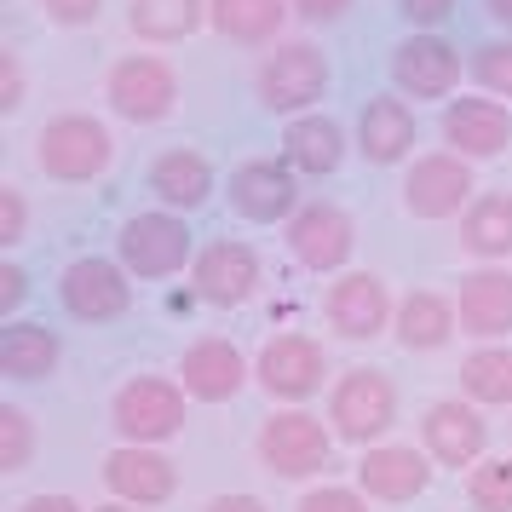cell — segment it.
<instances>
[{
  "label": "cell",
  "instance_id": "6da1fadb",
  "mask_svg": "<svg viewBox=\"0 0 512 512\" xmlns=\"http://www.w3.org/2000/svg\"><path fill=\"white\" fill-rule=\"evenodd\" d=\"M185 386L179 380H162V374H133L127 386L110 403V420H116L121 443H167L185 432Z\"/></svg>",
  "mask_w": 512,
  "mask_h": 512
},
{
  "label": "cell",
  "instance_id": "7a4b0ae2",
  "mask_svg": "<svg viewBox=\"0 0 512 512\" xmlns=\"http://www.w3.org/2000/svg\"><path fill=\"white\" fill-rule=\"evenodd\" d=\"M116 156V139L110 127L93 116H58L35 133V167L47 179H64V185H81V179H98Z\"/></svg>",
  "mask_w": 512,
  "mask_h": 512
},
{
  "label": "cell",
  "instance_id": "3957f363",
  "mask_svg": "<svg viewBox=\"0 0 512 512\" xmlns=\"http://www.w3.org/2000/svg\"><path fill=\"white\" fill-rule=\"evenodd\" d=\"M392 420H397V392L380 369H346L334 380V392H328V426H334V438L369 449L374 438L392 432Z\"/></svg>",
  "mask_w": 512,
  "mask_h": 512
},
{
  "label": "cell",
  "instance_id": "277c9868",
  "mask_svg": "<svg viewBox=\"0 0 512 512\" xmlns=\"http://www.w3.org/2000/svg\"><path fill=\"white\" fill-rule=\"evenodd\" d=\"M334 455V426H323L305 409H282L259 426V466L277 478H311Z\"/></svg>",
  "mask_w": 512,
  "mask_h": 512
},
{
  "label": "cell",
  "instance_id": "5b68a950",
  "mask_svg": "<svg viewBox=\"0 0 512 512\" xmlns=\"http://www.w3.org/2000/svg\"><path fill=\"white\" fill-rule=\"evenodd\" d=\"M104 98H110V110H116L121 121L150 127V121L173 116V104H179V75H173V64H162V58L133 52V58H121L116 70H110Z\"/></svg>",
  "mask_w": 512,
  "mask_h": 512
},
{
  "label": "cell",
  "instance_id": "8992f818",
  "mask_svg": "<svg viewBox=\"0 0 512 512\" xmlns=\"http://www.w3.org/2000/svg\"><path fill=\"white\" fill-rule=\"evenodd\" d=\"M328 93V58L311 41H288L259 64V104L271 116H300Z\"/></svg>",
  "mask_w": 512,
  "mask_h": 512
},
{
  "label": "cell",
  "instance_id": "52a82bcc",
  "mask_svg": "<svg viewBox=\"0 0 512 512\" xmlns=\"http://www.w3.org/2000/svg\"><path fill=\"white\" fill-rule=\"evenodd\" d=\"M116 248L133 277H173V271H185L196 236H190V225L179 213H139V219L121 225Z\"/></svg>",
  "mask_w": 512,
  "mask_h": 512
},
{
  "label": "cell",
  "instance_id": "ba28073f",
  "mask_svg": "<svg viewBox=\"0 0 512 512\" xmlns=\"http://www.w3.org/2000/svg\"><path fill=\"white\" fill-rule=\"evenodd\" d=\"M259 386L277 397V403H305V397L323 392V374H328V357L311 334H271L265 351H259Z\"/></svg>",
  "mask_w": 512,
  "mask_h": 512
},
{
  "label": "cell",
  "instance_id": "9c48e42d",
  "mask_svg": "<svg viewBox=\"0 0 512 512\" xmlns=\"http://www.w3.org/2000/svg\"><path fill=\"white\" fill-rule=\"evenodd\" d=\"M104 484L127 507H162L179 489V466L167 461L162 449H150V443H121V449L104 455Z\"/></svg>",
  "mask_w": 512,
  "mask_h": 512
},
{
  "label": "cell",
  "instance_id": "30bf717a",
  "mask_svg": "<svg viewBox=\"0 0 512 512\" xmlns=\"http://www.w3.org/2000/svg\"><path fill=\"white\" fill-rule=\"evenodd\" d=\"M357 248V225L346 208L334 202H311L288 219V254L300 259L305 271H340Z\"/></svg>",
  "mask_w": 512,
  "mask_h": 512
},
{
  "label": "cell",
  "instance_id": "8fae6325",
  "mask_svg": "<svg viewBox=\"0 0 512 512\" xmlns=\"http://www.w3.org/2000/svg\"><path fill=\"white\" fill-rule=\"evenodd\" d=\"M461 81V52L443 35H409L392 47V87L403 98H449Z\"/></svg>",
  "mask_w": 512,
  "mask_h": 512
},
{
  "label": "cell",
  "instance_id": "7c38bea8",
  "mask_svg": "<svg viewBox=\"0 0 512 512\" xmlns=\"http://www.w3.org/2000/svg\"><path fill=\"white\" fill-rule=\"evenodd\" d=\"M58 294H64V311L75 323H116L133 305L127 265H110V259H75L64 282H58Z\"/></svg>",
  "mask_w": 512,
  "mask_h": 512
},
{
  "label": "cell",
  "instance_id": "4fadbf2b",
  "mask_svg": "<svg viewBox=\"0 0 512 512\" xmlns=\"http://www.w3.org/2000/svg\"><path fill=\"white\" fill-rule=\"evenodd\" d=\"M420 438H426V455L438 466H478L484 461V443H489V426L478 415V403H461V397H438L426 420H420Z\"/></svg>",
  "mask_w": 512,
  "mask_h": 512
},
{
  "label": "cell",
  "instance_id": "5bb4252c",
  "mask_svg": "<svg viewBox=\"0 0 512 512\" xmlns=\"http://www.w3.org/2000/svg\"><path fill=\"white\" fill-rule=\"evenodd\" d=\"M294 202H300V179L288 162H271V156H254L231 173V208L254 225H277V219H294Z\"/></svg>",
  "mask_w": 512,
  "mask_h": 512
},
{
  "label": "cell",
  "instance_id": "9a60e30c",
  "mask_svg": "<svg viewBox=\"0 0 512 512\" xmlns=\"http://www.w3.org/2000/svg\"><path fill=\"white\" fill-rule=\"evenodd\" d=\"M466 202H472V167L455 150L449 156H420L409 167V179H403V208L415 219H449Z\"/></svg>",
  "mask_w": 512,
  "mask_h": 512
},
{
  "label": "cell",
  "instance_id": "2e32d148",
  "mask_svg": "<svg viewBox=\"0 0 512 512\" xmlns=\"http://www.w3.org/2000/svg\"><path fill=\"white\" fill-rule=\"evenodd\" d=\"M392 323H397L392 294H386V282L374 271H351V277H340L328 288V328L340 340H374Z\"/></svg>",
  "mask_w": 512,
  "mask_h": 512
},
{
  "label": "cell",
  "instance_id": "e0dca14e",
  "mask_svg": "<svg viewBox=\"0 0 512 512\" xmlns=\"http://www.w3.org/2000/svg\"><path fill=\"white\" fill-rule=\"evenodd\" d=\"M190 294L208 305H248L259 288V254L248 242H208L202 254H196V271H190Z\"/></svg>",
  "mask_w": 512,
  "mask_h": 512
},
{
  "label": "cell",
  "instance_id": "ac0fdd59",
  "mask_svg": "<svg viewBox=\"0 0 512 512\" xmlns=\"http://www.w3.org/2000/svg\"><path fill=\"white\" fill-rule=\"evenodd\" d=\"M443 139L455 156L466 162H489L512 144V116L495 104V98H449L443 110Z\"/></svg>",
  "mask_w": 512,
  "mask_h": 512
},
{
  "label": "cell",
  "instance_id": "d6986e66",
  "mask_svg": "<svg viewBox=\"0 0 512 512\" xmlns=\"http://www.w3.org/2000/svg\"><path fill=\"white\" fill-rule=\"evenodd\" d=\"M432 484V455H420L409 443H374L357 466V489L369 501H415Z\"/></svg>",
  "mask_w": 512,
  "mask_h": 512
},
{
  "label": "cell",
  "instance_id": "ffe728a7",
  "mask_svg": "<svg viewBox=\"0 0 512 512\" xmlns=\"http://www.w3.org/2000/svg\"><path fill=\"white\" fill-rule=\"evenodd\" d=\"M179 386H185L196 403H231L242 386H248V363L231 340H196L179 363Z\"/></svg>",
  "mask_w": 512,
  "mask_h": 512
},
{
  "label": "cell",
  "instance_id": "44dd1931",
  "mask_svg": "<svg viewBox=\"0 0 512 512\" xmlns=\"http://www.w3.org/2000/svg\"><path fill=\"white\" fill-rule=\"evenodd\" d=\"M461 334H478V340H501L512 334V271L507 265H484L461 277Z\"/></svg>",
  "mask_w": 512,
  "mask_h": 512
},
{
  "label": "cell",
  "instance_id": "7402d4cb",
  "mask_svg": "<svg viewBox=\"0 0 512 512\" xmlns=\"http://www.w3.org/2000/svg\"><path fill=\"white\" fill-rule=\"evenodd\" d=\"M357 150H363V162H374V167L403 162V156L415 150V110L392 93L369 98L363 116H357Z\"/></svg>",
  "mask_w": 512,
  "mask_h": 512
},
{
  "label": "cell",
  "instance_id": "603a6c76",
  "mask_svg": "<svg viewBox=\"0 0 512 512\" xmlns=\"http://www.w3.org/2000/svg\"><path fill=\"white\" fill-rule=\"evenodd\" d=\"M282 162L294 167V173H311V179L334 173V167L346 162V133H340V121L294 116L288 133H282Z\"/></svg>",
  "mask_w": 512,
  "mask_h": 512
},
{
  "label": "cell",
  "instance_id": "cb8c5ba5",
  "mask_svg": "<svg viewBox=\"0 0 512 512\" xmlns=\"http://www.w3.org/2000/svg\"><path fill=\"white\" fill-rule=\"evenodd\" d=\"M392 328H397V346L403 351H443L455 340V328H461V311L443 294H432V288H415L409 300L397 305Z\"/></svg>",
  "mask_w": 512,
  "mask_h": 512
},
{
  "label": "cell",
  "instance_id": "d4e9b609",
  "mask_svg": "<svg viewBox=\"0 0 512 512\" xmlns=\"http://www.w3.org/2000/svg\"><path fill=\"white\" fill-rule=\"evenodd\" d=\"M150 190L162 196V208L196 213L213 196L208 156H196V150H167V156H156V167H150Z\"/></svg>",
  "mask_w": 512,
  "mask_h": 512
},
{
  "label": "cell",
  "instance_id": "484cf974",
  "mask_svg": "<svg viewBox=\"0 0 512 512\" xmlns=\"http://www.w3.org/2000/svg\"><path fill=\"white\" fill-rule=\"evenodd\" d=\"M208 24V0H133L127 6V29L139 35V41H185L196 29Z\"/></svg>",
  "mask_w": 512,
  "mask_h": 512
},
{
  "label": "cell",
  "instance_id": "4316f807",
  "mask_svg": "<svg viewBox=\"0 0 512 512\" xmlns=\"http://www.w3.org/2000/svg\"><path fill=\"white\" fill-rule=\"evenodd\" d=\"M58 369V334L47 323H12L0 334V374L6 380H47Z\"/></svg>",
  "mask_w": 512,
  "mask_h": 512
},
{
  "label": "cell",
  "instance_id": "83f0119b",
  "mask_svg": "<svg viewBox=\"0 0 512 512\" xmlns=\"http://www.w3.org/2000/svg\"><path fill=\"white\" fill-rule=\"evenodd\" d=\"M288 18V0H208V24L225 35V41H271Z\"/></svg>",
  "mask_w": 512,
  "mask_h": 512
},
{
  "label": "cell",
  "instance_id": "f1b7e54d",
  "mask_svg": "<svg viewBox=\"0 0 512 512\" xmlns=\"http://www.w3.org/2000/svg\"><path fill=\"white\" fill-rule=\"evenodd\" d=\"M461 242L478 259H507L512 254V196H501V190L478 196L461 219Z\"/></svg>",
  "mask_w": 512,
  "mask_h": 512
},
{
  "label": "cell",
  "instance_id": "f546056e",
  "mask_svg": "<svg viewBox=\"0 0 512 512\" xmlns=\"http://www.w3.org/2000/svg\"><path fill=\"white\" fill-rule=\"evenodd\" d=\"M461 386L472 403H484V409H507L512 403V351L507 346H484L472 351L461 363Z\"/></svg>",
  "mask_w": 512,
  "mask_h": 512
},
{
  "label": "cell",
  "instance_id": "4dcf8cb0",
  "mask_svg": "<svg viewBox=\"0 0 512 512\" xmlns=\"http://www.w3.org/2000/svg\"><path fill=\"white\" fill-rule=\"evenodd\" d=\"M466 501L478 512H512V461L495 455V461H478L466 472Z\"/></svg>",
  "mask_w": 512,
  "mask_h": 512
},
{
  "label": "cell",
  "instance_id": "1f68e13d",
  "mask_svg": "<svg viewBox=\"0 0 512 512\" xmlns=\"http://www.w3.org/2000/svg\"><path fill=\"white\" fill-rule=\"evenodd\" d=\"M29 455H35V426L18 403L0 409V472H24Z\"/></svg>",
  "mask_w": 512,
  "mask_h": 512
},
{
  "label": "cell",
  "instance_id": "d6a6232c",
  "mask_svg": "<svg viewBox=\"0 0 512 512\" xmlns=\"http://www.w3.org/2000/svg\"><path fill=\"white\" fill-rule=\"evenodd\" d=\"M472 81L495 98H512V41H484L472 52Z\"/></svg>",
  "mask_w": 512,
  "mask_h": 512
},
{
  "label": "cell",
  "instance_id": "836d02e7",
  "mask_svg": "<svg viewBox=\"0 0 512 512\" xmlns=\"http://www.w3.org/2000/svg\"><path fill=\"white\" fill-rule=\"evenodd\" d=\"M300 512H369V495H363V489L328 484V489H311L300 501Z\"/></svg>",
  "mask_w": 512,
  "mask_h": 512
},
{
  "label": "cell",
  "instance_id": "e575fe53",
  "mask_svg": "<svg viewBox=\"0 0 512 512\" xmlns=\"http://www.w3.org/2000/svg\"><path fill=\"white\" fill-rule=\"evenodd\" d=\"M24 219H29L24 190L0 185V248H18V242H24Z\"/></svg>",
  "mask_w": 512,
  "mask_h": 512
},
{
  "label": "cell",
  "instance_id": "d590c367",
  "mask_svg": "<svg viewBox=\"0 0 512 512\" xmlns=\"http://www.w3.org/2000/svg\"><path fill=\"white\" fill-rule=\"evenodd\" d=\"M449 12H455V0H397V18L415 29H438V24H449Z\"/></svg>",
  "mask_w": 512,
  "mask_h": 512
},
{
  "label": "cell",
  "instance_id": "8d00e7d4",
  "mask_svg": "<svg viewBox=\"0 0 512 512\" xmlns=\"http://www.w3.org/2000/svg\"><path fill=\"white\" fill-rule=\"evenodd\" d=\"M41 12H47L52 24H64V29H81V24H98V12H104V0H41Z\"/></svg>",
  "mask_w": 512,
  "mask_h": 512
},
{
  "label": "cell",
  "instance_id": "74e56055",
  "mask_svg": "<svg viewBox=\"0 0 512 512\" xmlns=\"http://www.w3.org/2000/svg\"><path fill=\"white\" fill-rule=\"evenodd\" d=\"M29 294V271L24 265H0V317H12Z\"/></svg>",
  "mask_w": 512,
  "mask_h": 512
},
{
  "label": "cell",
  "instance_id": "f35d334b",
  "mask_svg": "<svg viewBox=\"0 0 512 512\" xmlns=\"http://www.w3.org/2000/svg\"><path fill=\"white\" fill-rule=\"evenodd\" d=\"M24 104V70H18V58L12 52H0V110L12 116Z\"/></svg>",
  "mask_w": 512,
  "mask_h": 512
},
{
  "label": "cell",
  "instance_id": "ab89813d",
  "mask_svg": "<svg viewBox=\"0 0 512 512\" xmlns=\"http://www.w3.org/2000/svg\"><path fill=\"white\" fill-rule=\"evenodd\" d=\"M294 12H300L305 24H334V18H346L351 0H288Z\"/></svg>",
  "mask_w": 512,
  "mask_h": 512
},
{
  "label": "cell",
  "instance_id": "60d3db41",
  "mask_svg": "<svg viewBox=\"0 0 512 512\" xmlns=\"http://www.w3.org/2000/svg\"><path fill=\"white\" fill-rule=\"evenodd\" d=\"M208 512H271V507H265L259 495H213Z\"/></svg>",
  "mask_w": 512,
  "mask_h": 512
},
{
  "label": "cell",
  "instance_id": "b9f144b4",
  "mask_svg": "<svg viewBox=\"0 0 512 512\" xmlns=\"http://www.w3.org/2000/svg\"><path fill=\"white\" fill-rule=\"evenodd\" d=\"M18 512H81V501L75 495H29Z\"/></svg>",
  "mask_w": 512,
  "mask_h": 512
},
{
  "label": "cell",
  "instance_id": "7bdbcfd3",
  "mask_svg": "<svg viewBox=\"0 0 512 512\" xmlns=\"http://www.w3.org/2000/svg\"><path fill=\"white\" fill-rule=\"evenodd\" d=\"M484 12L495 18V24H507V29H512V0H484Z\"/></svg>",
  "mask_w": 512,
  "mask_h": 512
},
{
  "label": "cell",
  "instance_id": "ee69618b",
  "mask_svg": "<svg viewBox=\"0 0 512 512\" xmlns=\"http://www.w3.org/2000/svg\"><path fill=\"white\" fill-rule=\"evenodd\" d=\"M93 512H144V507H127V501H110V507H93Z\"/></svg>",
  "mask_w": 512,
  "mask_h": 512
}]
</instances>
